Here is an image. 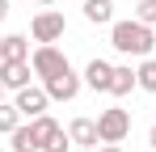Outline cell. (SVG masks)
Instances as JSON below:
<instances>
[{"label": "cell", "instance_id": "15", "mask_svg": "<svg viewBox=\"0 0 156 152\" xmlns=\"http://www.w3.org/2000/svg\"><path fill=\"white\" fill-rule=\"evenodd\" d=\"M17 127H21V110L13 101H0V135H13Z\"/></svg>", "mask_w": 156, "mask_h": 152}, {"label": "cell", "instance_id": "6", "mask_svg": "<svg viewBox=\"0 0 156 152\" xmlns=\"http://www.w3.org/2000/svg\"><path fill=\"white\" fill-rule=\"evenodd\" d=\"M30 76H34V68H30V59H4L0 63V85L4 89H13V93H21V89H30Z\"/></svg>", "mask_w": 156, "mask_h": 152}, {"label": "cell", "instance_id": "19", "mask_svg": "<svg viewBox=\"0 0 156 152\" xmlns=\"http://www.w3.org/2000/svg\"><path fill=\"white\" fill-rule=\"evenodd\" d=\"M97 152H122V144H101Z\"/></svg>", "mask_w": 156, "mask_h": 152}, {"label": "cell", "instance_id": "12", "mask_svg": "<svg viewBox=\"0 0 156 152\" xmlns=\"http://www.w3.org/2000/svg\"><path fill=\"white\" fill-rule=\"evenodd\" d=\"M30 131H34V139H38V148H47V144H51L55 135L63 131V127L55 123L51 114H38V118H30Z\"/></svg>", "mask_w": 156, "mask_h": 152}, {"label": "cell", "instance_id": "3", "mask_svg": "<svg viewBox=\"0 0 156 152\" xmlns=\"http://www.w3.org/2000/svg\"><path fill=\"white\" fill-rule=\"evenodd\" d=\"M30 68H34L38 80H51V76H59L68 68V55L55 47V42H42V47H34V55H30Z\"/></svg>", "mask_w": 156, "mask_h": 152}, {"label": "cell", "instance_id": "8", "mask_svg": "<svg viewBox=\"0 0 156 152\" xmlns=\"http://www.w3.org/2000/svg\"><path fill=\"white\" fill-rule=\"evenodd\" d=\"M68 135H72V144L76 148H97L101 144V135H97V118H72V127H68Z\"/></svg>", "mask_w": 156, "mask_h": 152}, {"label": "cell", "instance_id": "27", "mask_svg": "<svg viewBox=\"0 0 156 152\" xmlns=\"http://www.w3.org/2000/svg\"><path fill=\"white\" fill-rule=\"evenodd\" d=\"M152 110H156V106H152Z\"/></svg>", "mask_w": 156, "mask_h": 152}, {"label": "cell", "instance_id": "23", "mask_svg": "<svg viewBox=\"0 0 156 152\" xmlns=\"http://www.w3.org/2000/svg\"><path fill=\"white\" fill-rule=\"evenodd\" d=\"M38 4H42V9H47V4H55V0H38Z\"/></svg>", "mask_w": 156, "mask_h": 152}, {"label": "cell", "instance_id": "7", "mask_svg": "<svg viewBox=\"0 0 156 152\" xmlns=\"http://www.w3.org/2000/svg\"><path fill=\"white\" fill-rule=\"evenodd\" d=\"M13 106L21 110V118H38V114H47V106H51V97H47V89L30 85V89H21V93L13 97Z\"/></svg>", "mask_w": 156, "mask_h": 152}, {"label": "cell", "instance_id": "24", "mask_svg": "<svg viewBox=\"0 0 156 152\" xmlns=\"http://www.w3.org/2000/svg\"><path fill=\"white\" fill-rule=\"evenodd\" d=\"M72 152H93V148H72Z\"/></svg>", "mask_w": 156, "mask_h": 152}, {"label": "cell", "instance_id": "2", "mask_svg": "<svg viewBox=\"0 0 156 152\" xmlns=\"http://www.w3.org/2000/svg\"><path fill=\"white\" fill-rule=\"evenodd\" d=\"M97 135H101V144H122L131 135V114L122 106H110L97 114Z\"/></svg>", "mask_w": 156, "mask_h": 152}, {"label": "cell", "instance_id": "22", "mask_svg": "<svg viewBox=\"0 0 156 152\" xmlns=\"http://www.w3.org/2000/svg\"><path fill=\"white\" fill-rule=\"evenodd\" d=\"M148 144H152V148H156V127H152V135H148Z\"/></svg>", "mask_w": 156, "mask_h": 152}, {"label": "cell", "instance_id": "1", "mask_svg": "<svg viewBox=\"0 0 156 152\" xmlns=\"http://www.w3.org/2000/svg\"><path fill=\"white\" fill-rule=\"evenodd\" d=\"M110 47L118 51V55H139V59H148L156 47V30L144 21H114L110 25Z\"/></svg>", "mask_w": 156, "mask_h": 152}, {"label": "cell", "instance_id": "10", "mask_svg": "<svg viewBox=\"0 0 156 152\" xmlns=\"http://www.w3.org/2000/svg\"><path fill=\"white\" fill-rule=\"evenodd\" d=\"M80 9H84V21L114 25V0H80Z\"/></svg>", "mask_w": 156, "mask_h": 152}, {"label": "cell", "instance_id": "20", "mask_svg": "<svg viewBox=\"0 0 156 152\" xmlns=\"http://www.w3.org/2000/svg\"><path fill=\"white\" fill-rule=\"evenodd\" d=\"M4 17H9V0H0V21H4Z\"/></svg>", "mask_w": 156, "mask_h": 152}, {"label": "cell", "instance_id": "18", "mask_svg": "<svg viewBox=\"0 0 156 152\" xmlns=\"http://www.w3.org/2000/svg\"><path fill=\"white\" fill-rule=\"evenodd\" d=\"M42 152H72V135H68V131H59V135H55Z\"/></svg>", "mask_w": 156, "mask_h": 152}, {"label": "cell", "instance_id": "4", "mask_svg": "<svg viewBox=\"0 0 156 152\" xmlns=\"http://www.w3.org/2000/svg\"><path fill=\"white\" fill-rule=\"evenodd\" d=\"M63 30H68V21H63V13H55V9H42V13L30 21V34H34L38 47H42V42H59Z\"/></svg>", "mask_w": 156, "mask_h": 152}, {"label": "cell", "instance_id": "14", "mask_svg": "<svg viewBox=\"0 0 156 152\" xmlns=\"http://www.w3.org/2000/svg\"><path fill=\"white\" fill-rule=\"evenodd\" d=\"M9 139H13V152H42V148H38V139H34V131H30V123H21Z\"/></svg>", "mask_w": 156, "mask_h": 152}, {"label": "cell", "instance_id": "9", "mask_svg": "<svg viewBox=\"0 0 156 152\" xmlns=\"http://www.w3.org/2000/svg\"><path fill=\"white\" fill-rule=\"evenodd\" d=\"M110 76H114V63H110V59H89L84 85H89L93 93H110Z\"/></svg>", "mask_w": 156, "mask_h": 152}, {"label": "cell", "instance_id": "11", "mask_svg": "<svg viewBox=\"0 0 156 152\" xmlns=\"http://www.w3.org/2000/svg\"><path fill=\"white\" fill-rule=\"evenodd\" d=\"M131 89H139V76L131 72L127 63H118V68H114V76H110V93H114V97H127Z\"/></svg>", "mask_w": 156, "mask_h": 152}, {"label": "cell", "instance_id": "16", "mask_svg": "<svg viewBox=\"0 0 156 152\" xmlns=\"http://www.w3.org/2000/svg\"><path fill=\"white\" fill-rule=\"evenodd\" d=\"M135 76H139V89H148V93L156 97V59H152V55L135 68Z\"/></svg>", "mask_w": 156, "mask_h": 152}, {"label": "cell", "instance_id": "5", "mask_svg": "<svg viewBox=\"0 0 156 152\" xmlns=\"http://www.w3.org/2000/svg\"><path fill=\"white\" fill-rule=\"evenodd\" d=\"M80 85H84V76H76V72H72V63H68L59 76L42 80V89H47V97H51V101H72V97L80 93Z\"/></svg>", "mask_w": 156, "mask_h": 152}, {"label": "cell", "instance_id": "25", "mask_svg": "<svg viewBox=\"0 0 156 152\" xmlns=\"http://www.w3.org/2000/svg\"><path fill=\"white\" fill-rule=\"evenodd\" d=\"M0 101H4V85H0Z\"/></svg>", "mask_w": 156, "mask_h": 152}, {"label": "cell", "instance_id": "21", "mask_svg": "<svg viewBox=\"0 0 156 152\" xmlns=\"http://www.w3.org/2000/svg\"><path fill=\"white\" fill-rule=\"evenodd\" d=\"M0 63H4V34H0Z\"/></svg>", "mask_w": 156, "mask_h": 152}, {"label": "cell", "instance_id": "26", "mask_svg": "<svg viewBox=\"0 0 156 152\" xmlns=\"http://www.w3.org/2000/svg\"><path fill=\"white\" fill-rule=\"evenodd\" d=\"M0 152H4V148H0Z\"/></svg>", "mask_w": 156, "mask_h": 152}, {"label": "cell", "instance_id": "13", "mask_svg": "<svg viewBox=\"0 0 156 152\" xmlns=\"http://www.w3.org/2000/svg\"><path fill=\"white\" fill-rule=\"evenodd\" d=\"M4 59H30V38L26 34H4Z\"/></svg>", "mask_w": 156, "mask_h": 152}, {"label": "cell", "instance_id": "17", "mask_svg": "<svg viewBox=\"0 0 156 152\" xmlns=\"http://www.w3.org/2000/svg\"><path fill=\"white\" fill-rule=\"evenodd\" d=\"M135 21H144V25L156 30V0H139L135 4Z\"/></svg>", "mask_w": 156, "mask_h": 152}]
</instances>
